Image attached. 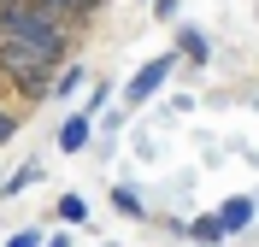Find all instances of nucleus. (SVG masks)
Instances as JSON below:
<instances>
[{
    "label": "nucleus",
    "instance_id": "7",
    "mask_svg": "<svg viewBox=\"0 0 259 247\" xmlns=\"http://www.w3.org/2000/svg\"><path fill=\"white\" fill-rule=\"evenodd\" d=\"M183 53L200 65V59H206V35H200V30H183Z\"/></svg>",
    "mask_w": 259,
    "mask_h": 247
},
{
    "label": "nucleus",
    "instance_id": "8",
    "mask_svg": "<svg viewBox=\"0 0 259 247\" xmlns=\"http://www.w3.org/2000/svg\"><path fill=\"white\" fill-rule=\"evenodd\" d=\"M82 88V65H65V77L53 82V94H77Z\"/></svg>",
    "mask_w": 259,
    "mask_h": 247
},
{
    "label": "nucleus",
    "instance_id": "16",
    "mask_svg": "<svg viewBox=\"0 0 259 247\" xmlns=\"http://www.w3.org/2000/svg\"><path fill=\"white\" fill-rule=\"evenodd\" d=\"M106 247H112V241H106Z\"/></svg>",
    "mask_w": 259,
    "mask_h": 247
},
{
    "label": "nucleus",
    "instance_id": "10",
    "mask_svg": "<svg viewBox=\"0 0 259 247\" xmlns=\"http://www.w3.org/2000/svg\"><path fill=\"white\" fill-rule=\"evenodd\" d=\"M112 206L130 212V218H142V194H130V188H112Z\"/></svg>",
    "mask_w": 259,
    "mask_h": 247
},
{
    "label": "nucleus",
    "instance_id": "15",
    "mask_svg": "<svg viewBox=\"0 0 259 247\" xmlns=\"http://www.w3.org/2000/svg\"><path fill=\"white\" fill-rule=\"evenodd\" d=\"M0 6H12V0H0Z\"/></svg>",
    "mask_w": 259,
    "mask_h": 247
},
{
    "label": "nucleus",
    "instance_id": "12",
    "mask_svg": "<svg viewBox=\"0 0 259 247\" xmlns=\"http://www.w3.org/2000/svg\"><path fill=\"white\" fill-rule=\"evenodd\" d=\"M6 247H41V235H35V230H18V235H12Z\"/></svg>",
    "mask_w": 259,
    "mask_h": 247
},
{
    "label": "nucleus",
    "instance_id": "5",
    "mask_svg": "<svg viewBox=\"0 0 259 247\" xmlns=\"http://www.w3.org/2000/svg\"><path fill=\"white\" fill-rule=\"evenodd\" d=\"M89 124H95L89 112H71V118H65V124H59V153H82V147H89Z\"/></svg>",
    "mask_w": 259,
    "mask_h": 247
},
{
    "label": "nucleus",
    "instance_id": "3",
    "mask_svg": "<svg viewBox=\"0 0 259 247\" xmlns=\"http://www.w3.org/2000/svg\"><path fill=\"white\" fill-rule=\"evenodd\" d=\"M171 77V53H159V59H147L142 71H136V77H130V88H124V100L130 106H142V100H153L159 94V82Z\"/></svg>",
    "mask_w": 259,
    "mask_h": 247
},
{
    "label": "nucleus",
    "instance_id": "4",
    "mask_svg": "<svg viewBox=\"0 0 259 247\" xmlns=\"http://www.w3.org/2000/svg\"><path fill=\"white\" fill-rule=\"evenodd\" d=\"M212 218H218V230H224V235H230V230H247V218H253V194H230Z\"/></svg>",
    "mask_w": 259,
    "mask_h": 247
},
{
    "label": "nucleus",
    "instance_id": "14",
    "mask_svg": "<svg viewBox=\"0 0 259 247\" xmlns=\"http://www.w3.org/2000/svg\"><path fill=\"white\" fill-rule=\"evenodd\" d=\"M41 247H71V241H65V235H48V241H41Z\"/></svg>",
    "mask_w": 259,
    "mask_h": 247
},
{
    "label": "nucleus",
    "instance_id": "11",
    "mask_svg": "<svg viewBox=\"0 0 259 247\" xmlns=\"http://www.w3.org/2000/svg\"><path fill=\"white\" fill-rule=\"evenodd\" d=\"M35 177H41V165H24V171H18V177H12V182H6V194H18V188H30V182H35Z\"/></svg>",
    "mask_w": 259,
    "mask_h": 247
},
{
    "label": "nucleus",
    "instance_id": "1",
    "mask_svg": "<svg viewBox=\"0 0 259 247\" xmlns=\"http://www.w3.org/2000/svg\"><path fill=\"white\" fill-rule=\"evenodd\" d=\"M65 18L59 6H48V0H12V6H0V41H24V47L48 53L53 65H59L65 53Z\"/></svg>",
    "mask_w": 259,
    "mask_h": 247
},
{
    "label": "nucleus",
    "instance_id": "13",
    "mask_svg": "<svg viewBox=\"0 0 259 247\" xmlns=\"http://www.w3.org/2000/svg\"><path fill=\"white\" fill-rule=\"evenodd\" d=\"M48 6H59V12H65V6H89V0H48Z\"/></svg>",
    "mask_w": 259,
    "mask_h": 247
},
{
    "label": "nucleus",
    "instance_id": "9",
    "mask_svg": "<svg viewBox=\"0 0 259 247\" xmlns=\"http://www.w3.org/2000/svg\"><path fill=\"white\" fill-rule=\"evenodd\" d=\"M194 241H200V247H212V241H218V235H224V230H218V218H200V224H194Z\"/></svg>",
    "mask_w": 259,
    "mask_h": 247
},
{
    "label": "nucleus",
    "instance_id": "2",
    "mask_svg": "<svg viewBox=\"0 0 259 247\" xmlns=\"http://www.w3.org/2000/svg\"><path fill=\"white\" fill-rule=\"evenodd\" d=\"M48 71H53V59H48V53L24 47V41H0V77H12L18 88H30V94H53L48 82H41Z\"/></svg>",
    "mask_w": 259,
    "mask_h": 247
},
{
    "label": "nucleus",
    "instance_id": "6",
    "mask_svg": "<svg viewBox=\"0 0 259 247\" xmlns=\"http://www.w3.org/2000/svg\"><path fill=\"white\" fill-rule=\"evenodd\" d=\"M59 218L65 224H82V218H89V200L82 194H59Z\"/></svg>",
    "mask_w": 259,
    "mask_h": 247
}]
</instances>
